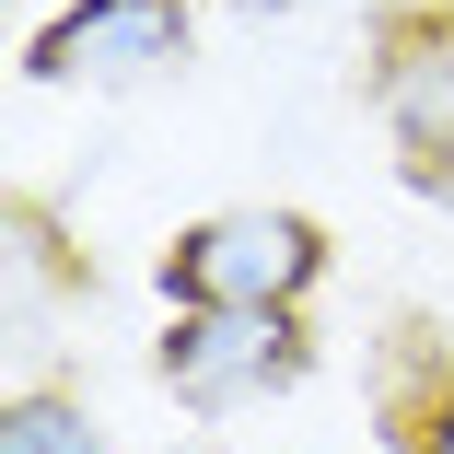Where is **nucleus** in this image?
<instances>
[{
  "instance_id": "f03ea898",
  "label": "nucleus",
  "mask_w": 454,
  "mask_h": 454,
  "mask_svg": "<svg viewBox=\"0 0 454 454\" xmlns=\"http://www.w3.org/2000/svg\"><path fill=\"white\" fill-rule=\"evenodd\" d=\"M303 373V326L292 315H256V303H187L163 338V385L187 408H245L268 385Z\"/></svg>"
},
{
  "instance_id": "39448f33",
  "label": "nucleus",
  "mask_w": 454,
  "mask_h": 454,
  "mask_svg": "<svg viewBox=\"0 0 454 454\" xmlns=\"http://www.w3.org/2000/svg\"><path fill=\"white\" fill-rule=\"evenodd\" d=\"M373 431L396 454H454V338L442 326H396L373 349Z\"/></svg>"
},
{
  "instance_id": "20e7f679",
  "label": "nucleus",
  "mask_w": 454,
  "mask_h": 454,
  "mask_svg": "<svg viewBox=\"0 0 454 454\" xmlns=\"http://www.w3.org/2000/svg\"><path fill=\"white\" fill-rule=\"evenodd\" d=\"M187 59V12L175 0H82L35 35V82H152Z\"/></svg>"
},
{
  "instance_id": "7ed1b4c3",
  "label": "nucleus",
  "mask_w": 454,
  "mask_h": 454,
  "mask_svg": "<svg viewBox=\"0 0 454 454\" xmlns=\"http://www.w3.org/2000/svg\"><path fill=\"white\" fill-rule=\"evenodd\" d=\"M373 106L419 187H454V12H396L373 35Z\"/></svg>"
},
{
  "instance_id": "0eeeda50",
  "label": "nucleus",
  "mask_w": 454,
  "mask_h": 454,
  "mask_svg": "<svg viewBox=\"0 0 454 454\" xmlns=\"http://www.w3.org/2000/svg\"><path fill=\"white\" fill-rule=\"evenodd\" d=\"M187 454H210V442H187Z\"/></svg>"
},
{
  "instance_id": "f257e3e1",
  "label": "nucleus",
  "mask_w": 454,
  "mask_h": 454,
  "mask_svg": "<svg viewBox=\"0 0 454 454\" xmlns=\"http://www.w3.org/2000/svg\"><path fill=\"white\" fill-rule=\"evenodd\" d=\"M326 268V233L303 210H210L199 233H175L163 280L175 303H256V315H292Z\"/></svg>"
},
{
  "instance_id": "423d86ee",
  "label": "nucleus",
  "mask_w": 454,
  "mask_h": 454,
  "mask_svg": "<svg viewBox=\"0 0 454 454\" xmlns=\"http://www.w3.org/2000/svg\"><path fill=\"white\" fill-rule=\"evenodd\" d=\"M0 454H106V442H94V408L82 396H12Z\"/></svg>"
}]
</instances>
